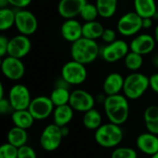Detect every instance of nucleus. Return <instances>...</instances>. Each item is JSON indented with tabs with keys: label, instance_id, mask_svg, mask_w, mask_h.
Here are the masks:
<instances>
[{
	"label": "nucleus",
	"instance_id": "nucleus-25",
	"mask_svg": "<svg viewBox=\"0 0 158 158\" xmlns=\"http://www.w3.org/2000/svg\"><path fill=\"white\" fill-rule=\"evenodd\" d=\"M118 0H96L95 5L98 9L99 17L109 19L113 17L118 8Z\"/></svg>",
	"mask_w": 158,
	"mask_h": 158
},
{
	"label": "nucleus",
	"instance_id": "nucleus-29",
	"mask_svg": "<svg viewBox=\"0 0 158 158\" xmlns=\"http://www.w3.org/2000/svg\"><path fill=\"white\" fill-rule=\"evenodd\" d=\"M124 64L128 69L135 72L139 70L143 64V56L138 53L130 51L128 55L124 57Z\"/></svg>",
	"mask_w": 158,
	"mask_h": 158
},
{
	"label": "nucleus",
	"instance_id": "nucleus-5",
	"mask_svg": "<svg viewBox=\"0 0 158 158\" xmlns=\"http://www.w3.org/2000/svg\"><path fill=\"white\" fill-rule=\"evenodd\" d=\"M61 77L71 86L80 85L87 79V69L84 64L75 60L65 63L61 69Z\"/></svg>",
	"mask_w": 158,
	"mask_h": 158
},
{
	"label": "nucleus",
	"instance_id": "nucleus-37",
	"mask_svg": "<svg viewBox=\"0 0 158 158\" xmlns=\"http://www.w3.org/2000/svg\"><path fill=\"white\" fill-rule=\"evenodd\" d=\"M8 43H9V39L6 35L1 34L0 35V56L2 58L7 56Z\"/></svg>",
	"mask_w": 158,
	"mask_h": 158
},
{
	"label": "nucleus",
	"instance_id": "nucleus-27",
	"mask_svg": "<svg viewBox=\"0 0 158 158\" xmlns=\"http://www.w3.org/2000/svg\"><path fill=\"white\" fill-rule=\"evenodd\" d=\"M70 94L69 88L55 87V89L50 94V99L52 100L55 106L68 105L70 99Z\"/></svg>",
	"mask_w": 158,
	"mask_h": 158
},
{
	"label": "nucleus",
	"instance_id": "nucleus-1",
	"mask_svg": "<svg viewBox=\"0 0 158 158\" xmlns=\"http://www.w3.org/2000/svg\"><path fill=\"white\" fill-rule=\"evenodd\" d=\"M104 108L109 122L120 126L129 118L130 105L128 98L124 94L106 95L104 102Z\"/></svg>",
	"mask_w": 158,
	"mask_h": 158
},
{
	"label": "nucleus",
	"instance_id": "nucleus-31",
	"mask_svg": "<svg viewBox=\"0 0 158 158\" xmlns=\"http://www.w3.org/2000/svg\"><path fill=\"white\" fill-rule=\"evenodd\" d=\"M137 152L131 147H118L112 154L111 158H137Z\"/></svg>",
	"mask_w": 158,
	"mask_h": 158
},
{
	"label": "nucleus",
	"instance_id": "nucleus-33",
	"mask_svg": "<svg viewBox=\"0 0 158 158\" xmlns=\"http://www.w3.org/2000/svg\"><path fill=\"white\" fill-rule=\"evenodd\" d=\"M143 119L144 123L157 121L158 120V106L153 105L146 107L143 113Z\"/></svg>",
	"mask_w": 158,
	"mask_h": 158
},
{
	"label": "nucleus",
	"instance_id": "nucleus-47",
	"mask_svg": "<svg viewBox=\"0 0 158 158\" xmlns=\"http://www.w3.org/2000/svg\"><path fill=\"white\" fill-rule=\"evenodd\" d=\"M155 64H156V65L158 67V56L155 57Z\"/></svg>",
	"mask_w": 158,
	"mask_h": 158
},
{
	"label": "nucleus",
	"instance_id": "nucleus-23",
	"mask_svg": "<svg viewBox=\"0 0 158 158\" xmlns=\"http://www.w3.org/2000/svg\"><path fill=\"white\" fill-rule=\"evenodd\" d=\"M105 31V28L103 24L97 20L93 21H87L82 24V37L94 40L102 37V34Z\"/></svg>",
	"mask_w": 158,
	"mask_h": 158
},
{
	"label": "nucleus",
	"instance_id": "nucleus-21",
	"mask_svg": "<svg viewBox=\"0 0 158 158\" xmlns=\"http://www.w3.org/2000/svg\"><path fill=\"white\" fill-rule=\"evenodd\" d=\"M73 116H74V109L69 104L56 106L53 112L54 123L59 127L67 126L72 120Z\"/></svg>",
	"mask_w": 158,
	"mask_h": 158
},
{
	"label": "nucleus",
	"instance_id": "nucleus-14",
	"mask_svg": "<svg viewBox=\"0 0 158 158\" xmlns=\"http://www.w3.org/2000/svg\"><path fill=\"white\" fill-rule=\"evenodd\" d=\"M31 49V42L29 36L18 34L9 39L7 56L22 59L26 56Z\"/></svg>",
	"mask_w": 158,
	"mask_h": 158
},
{
	"label": "nucleus",
	"instance_id": "nucleus-15",
	"mask_svg": "<svg viewBox=\"0 0 158 158\" xmlns=\"http://www.w3.org/2000/svg\"><path fill=\"white\" fill-rule=\"evenodd\" d=\"M156 42L154 36L147 33H141L131 40L130 44V48L132 52L138 53L142 56H145L154 51L156 47Z\"/></svg>",
	"mask_w": 158,
	"mask_h": 158
},
{
	"label": "nucleus",
	"instance_id": "nucleus-28",
	"mask_svg": "<svg viewBox=\"0 0 158 158\" xmlns=\"http://www.w3.org/2000/svg\"><path fill=\"white\" fill-rule=\"evenodd\" d=\"M16 12L9 7L0 8V31H5L15 25Z\"/></svg>",
	"mask_w": 158,
	"mask_h": 158
},
{
	"label": "nucleus",
	"instance_id": "nucleus-18",
	"mask_svg": "<svg viewBox=\"0 0 158 158\" xmlns=\"http://www.w3.org/2000/svg\"><path fill=\"white\" fill-rule=\"evenodd\" d=\"M136 145L143 154L151 156L158 152V135L151 132L142 133L136 139Z\"/></svg>",
	"mask_w": 158,
	"mask_h": 158
},
{
	"label": "nucleus",
	"instance_id": "nucleus-43",
	"mask_svg": "<svg viewBox=\"0 0 158 158\" xmlns=\"http://www.w3.org/2000/svg\"><path fill=\"white\" fill-rule=\"evenodd\" d=\"M9 5L8 0H0V7H7V6Z\"/></svg>",
	"mask_w": 158,
	"mask_h": 158
},
{
	"label": "nucleus",
	"instance_id": "nucleus-7",
	"mask_svg": "<svg viewBox=\"0 0 158 158\" xmlns=\"http://www.w3.org/2000/svg\"><path fill=\"white\" fill-rule=\"evenodd\" d=\"M63 138L61 128L55 123L49 124L44 129L40 136V144L44 150L53 152L60 146Z\"/></svg>",
	"mask_w": 158,
	"mask_h": 158
},
{
	"label": "nucleus",
	"instance_id": "nucleus-26",
	"mask_svg": "<svg viewBox=\"0 0 158 158\" xmlns=\"http://www.w3.org/2000/svg\"><path fill=\"white\" fill-rule=\"evenodd\" d=\"M82 123L87 130L96 131L102 125V116L98 110L93 108L84 113Z\"/></svg>",
	"mask_w": 158,
	"mask_h": 158
},
{
	"label": "nucleus",
	"instance_id": "nucleus-34",
	"mask_svg": "<svg viewBox=\"0 0 158 158\" xmlns=\"http://www.w3.org/2000/svg\"><path fill=\"white\" fill-rule=\"evenodd\" d=\"M18 158H37V155L32 147L25 144L19 148Z\"/></svg>",
	"mask_w": 158,
	"mask_h": 158
},
{
	"label": "nucleus",
	"instance_id": "nucleus-19",
	"mask_svg": "<svg viewBox=\"0 0 158 158\" xmlns=\"http://www.w3.org/2000/svg\"><path fill=\"white\" fill-rule=\"evenodd\" d=\"M125 78L118 72H112L106 76L103 83V91L106 95L118 94L123 91Z\"/></svg>",
	"mask_w": 158,
	"mask_h": 158
},
{
	"label": "nucleus",
	"instance_id": "nucleus-6",
	"mask_svg": "<svg viewBox=\"0 0 158 158\" xmlns=\"http://www.w3.org/2000/svg\"><path fill=\"white\" fill-rule=\"evenodd\" d=\"M117 29L123 36H133L143 29V18L135 11L127 12L118 20Z\"/></svg>",
	"mask_w": 158,
	"mask_h": 158
},
{
	"label": "nucleus",
	"instance_id": "nucleus-36",
	"mask_svg": "<svg viewBox=\"0 0 158 158\" xmlns=\"http://www.w3.org/2000/svg\"><path fill=\"white\" fill-rule=\"evenodd\" d=\"M14 109L8 100V98H2L0 99V113L1 115L5 116V115H7L9 113H13Z\"/></svg>",
	"mask_w": 158,
	"mask_h": 158
},
{
	"label": "nucleus",
	"instance_id": "nucleus-42",
	"mask_svg": "<svg viewBox=\"0 0 158 158\" xmlns=\"http://www.w3.org/2000/svg\"><path fill=\"white\" fill-rule=\"evenodd\" d=\"M61 128V132H62V135L63 137H67L69 133V130L67 126H64V127H60Z\"/></svg>",
	"mask_w": 158,
	"mask_h": 158
},
{
	"label": "nucleus",
	"instance_id": "nucleus-46",
	"mask_svg": "<svg viewBox=\"0 0 158 158\" xmlns=\"http://www.w3.org/2000/svg\"><path fill=\"white\" fill-rule=\"evenodd\" d=\"M150 158H158V152L156 154H155V155H153V156H151Z\"/></svg>",
	"mask_w": 158,
	"mask_h": 158
},
{
	"label": "nucleus",
	"instance_id": "nucleus-40",
	"mask_svg": "<svg viewBox=\"0 0 158 158\" xmlns=\"http://www.w3.org/2000/svg\"><path fill=\"white\" fill-rule=\"evenodd\" d=\"M144 124H145V128L148 131V132H151L153 134L158 135V120L157 121L144 123Z\"/></svg>",
	"mask_w": 158,
	"mask_h": 158
},
{
	"label": "nucleus",
	"instance_id": "nucleus-9",
	"mask_svg": "<svg viewBox=\"0 0 158 158\" xmlns=\"http://www.w3.org/2000/svg\"><path fill=\"white\" fill-rule=\"evenodd\" d=\"M130 51V45L124 40L118 39L104 46L100 54L105 61L108 63H115L120 59H124Z\"/></svg>",
	"mask_w": 158,
	"mask_h": 158
},
{
	"label": "nucleus",
	"instance_id": "nucleus-44",
	"mask_svg": "<svg viewBox=\"0 0 158 158\" xmlns=\"http://www.w3.org/2000/svg\"><path fill=\"white\" fill-rule=\"evenodd\" d=\"M154 38H155L156 42L158 43V25H156V27L155 28V31H154Z\"/></svg>",
	"mask_w": 158,
	"mask_h": 158
},
{
	"label": "nucleus",
	"instance_id": "nucleus-16",
	"mask_svg": "<svg viewBox=\"0 0 158 158\" xmlns=\"http://www.w3.org/2000/svg\"><path fill=\"white\" fill-rule=\"evenodd\" d=\"M86 3L87 0H60L57 6V11L65 19H75L80 16Z\"/></svg>",
	"mask_w": 158,
	"mask_h": 158
},
{
	"label": "nucleus",
	"instance_id": "nucleus-22",
	"mask_svg": "<svg viewBox=\"0 0 158 158\" xmlns=\"http://www.w3.org/2000/svg\"><path fill=\"white\" fill-rule=\"evenodd\" d=\"M11 120L14 126L23 130H28L33 125L35 119L28 109H23L14 110L11 114Z\"/></svg>",
	"mask_w": 158,
	"mask_h": 158
},
{
	"label": "nucleus",
	"instance_id": "nucleus-2",
	"mask_svg": "<svg viewBox=\"0 0 158 158\" xmlns=\"http://www.w3.org/2000/svg\"><path fill=\"white\" fill-rule=\"evenodd\" d=\"M100 48L96 41L81 37L71 44L70 56L73 60L84 65L91 64L100 55Z\"/></svg>",
	"mask_w": 158,
	"mask_h": 158
},
{
	"label": "nucleus",
	"instance_id": "nucleus-13",
	"mask_svg": "<svg viewBox=\"0 0 158 158\" xmlns=\"http://www.w3.org/2000/svg\"><path fill=\"white\" fill-rule=\"evenodd\" d=\"M69 105L78 112H87L94 107V97L85 90L77 89L71 92Z\"/></svg>",
	"mask_w": 158,
	"mask_h": 158
},
{
	"label": "nucleus",
	"instance_id": "nucleus-3",
	"mask_svg": "<svg viewBox=\"0 0 158 158\" xmlns=\"http://www.w3.org/2000/svg\"><path fill=\"white\" fill-rule=\"evenodd\" d=\"M98 145L104 148H115L123 140V131L119 125L112 122L101 125L94 133Z\"/></svg>",
	"mask_w": 158,
	"mask_h": 158
},
{
	"label": "nucleus",
	"instance_id": "nucleus-8",
	"mask_svg": "<svg viewBox=\"0 0 158 158\" xmlns=\"http://www.w3.org/2000/svg\"><path fill=\"white\" fill-rule=\"evenodd\" d=\"M15 27L20 34L30 36L37 31L38 19L32 12L27 9H19L16 11Z\"/></svg>",
	"mask_w": 158,
	"mask_h": 158
},
{
	"label": "nucleus",
	"instance_id": "nucleus-30",
	"mask_svg": "<svg viewBox=\"0 0 158 158\" xmlns=\"http://www.w3.org/2000/svg\"><path fill=\"white\" fill-rule=\"evenodd\" d=\"M80 16L85 22L96 20L97 17H99V13H98V9H97L96 5L87 2L84 5L83 8L81 9Z\"/></svg>",
	"mask_w": 158,
	"mask_h": 158
},
{
	"label": "nucleus",
	"instance_id": "nucleus-41",
	"mask_svg": "<svg viewBox=\"0 0 158 158\" xmlns=\"http://www.w3.org/2000/svg\"><path fill=\"white\" fill-rule=\"evenodd\" d=\"M153 25L152 18H143V29H149Z\"/></svg>",
	"mask_w": 158,
	"mask_h": 158
},
{
	"label": "nucleus",
	"instance_id": "nucleus-45",
	"mask_svg": "<svg viewBox=\"0 0 158 158\" xmlns=\"http://www.w3.org/2000/svg\"><path fill=\"white\" fill-rule=\"evenodd\" d=\"M2 98H4V86L1 83L0 84V99H2Z\"/></svg>",
	"mask_w": 158,
	"mask_h": 158
},
{
	"label": "nucleus",
	"instance_id": "nucleus-24",
	"mask_svg": "<svg viewBox=\"0 0 158 158\" xmlns=\"http://www.w3.org/2000/svg\"><path fill=\"white\" fill-rule=\"evenodd\" d=\"M7 143L14 145L17 148H19L27 143L28 141V133L26 130L14 126L9 130L6 135Z\"/></svg>",
	"mask_w": 158,
	"mask_h": 158
},
{
	"label": "nucleus",
	"instance_id": "nucleus-49",
	"mask_svg": "<svg viewBox=\"0 0 158 158\" xmlns=\"http://www.w3.org/2000/svg\"><path fill=\"white\" fill-rule=\"evenodd\" d=\"M101 158H105V157H101Z\"/></svg>",
	"mask_w": 158,
	"mask_h": 158
},
{
	"label": "nucleus",
	"instance_id": "nucleus-48",
	"mask_svg": "<svg viewBox=\"0 0 158 158\" xmlns=\"http://www.w3.org/2000/svg\"><path fill=\"white\" fill-rule=\"evenodd\" d=\"M156 15H158V5H157V13H156Z\"/></svg>",
	"mask_w": 158,
	"mask_h": 158
},
{
	"label": "nucleus",
	"instance_id": "nucleus-17",
	"mask_svg": "<svg viewBox=\"0 0 158 158\" xmlns=\"http://www.w3.org/2000/svg\"><path fill=\"white\" fill-rule=\"evenodd\" d=\"M60 33L65 41L72 44L82 37V24L75 19H66L60 27Z\"/></svg>",
	"mask_w": 158,
	"mask_h": 158
},
{
	"label": "nucleus",
	"instance_id": "nucleus-35",
	"mask_svg": "<svg viewBox=\"0 0 158 158\" xmlns=\"http://www.w3.org/2000/svg\"><path fill=\"white\" fill-rule=\"evenodd\" d=\"M101 39L106 44H111V43H113L114 41L117 40V33L113 29L106 28V29H105Z\"/></svg>",
	"mask_w": 158,
	"mask_h": 158
},
{
	"label": "nucleus",
	"instance_id": "nucleus-11",
	"mask_svg": "<svg viewBox=\"0 0 158 158\" xmlns=\"http://www.w3.org/2000/svg\"><path fill=\"white\" fill-rule=\"evenodd\" d=\"M55 106L49 96H37L33 98L29 106L28 110L31 112L35 120H43L53 114Z\"/></svg>",
	"mask_w": 158,
	"mask_h": 158
},
{
	"label": "nucleus",
	"instance_id": "nucleus-32",
	"mask_svg": "<svg viewBox=\"0 0 158 158\" xmlns=\"http://www.w3.org/2000/svg\"><path fill=\"white\" fill-rule=\"evenodd\" d=\"M18 150L9 143H4L0 147V158H18Z\"/></svg>",
	"mask_w": 158,
	"mask_h": 158
},
{
	"label": "nucleus",
	"instance_id": "nucleus-20",
	"mask_svg": "<svg viewBox=\"0 0 158 158\" xmlns=\"http://www.w3.org/2000/svg\"><path fill=\"white\" fill-rule=\"evenodd\" d=\"M134 11L141 18H154L157 13L156 0H133Z\"/></svg>",
	"mask_w": 158,
	"mask_h": 158
},
{
	"label": "nucleus",
	"instance_id": "nucleus-38",
	"mask_svg": "<svg viewBox=\"0 0 158 158\" xmlns=\"http://www.w3.org/2000/svg\"><path fill=\"white\" fill-rule=\"evenodd\" d=\"M31 1L32 0H8V3L9 6H12L19 9H24L25 7L31 5Z\"/></svg>",
	"mask_w": 158,
	"mask_h": 158
},
{
	"label": "nucleus",
	"instance_id": "nucleus-12",
	"mask_svg": "<svg viewBox=\"0 0 158 158\" xmlns=\"http://www.w3.org/2000/svg\"><path fill=\"white\" fill-rule=\"evenodd\" d=\"M1 70L6 79L10 81H19L25 74V66L21 59L6 56L1 61Z\"/></svg>",
	"mask_w": 158,
	"mask_h": 158
},
{
	"label": "nucleus",
	"instance_id": "nucleus-39",
	"mask_svg": "<svg viewBox=\"0 0 158 158\" xmlns=\"http://www.w3.org/2000/svg\"><path fill=\"white\" fill-rule=\"evenodd\" d=\"M149 84L151 90L158 94V73H154L149 77Z\"/></svg>",
	"mask_w": 158,
	"mask_h": 158
},
{
	"label": "nucleus",
	"instance_id": "nucleus-10",
	"mask_svg": "<svg viewBox=\"0 0 158 158\" xmlns=\"http://www.w3.org/2000/svg\"><path fill=\"white\" fill-rule=\"evenodd\" d=\"M7 98L14 110L28 109L32 100L28 87L20 83L15 84L10 88Z\"/></svg>",
	"mask_w": 158,
	"mask_h": 158
},
{
	"label": "nucleus",
	"instance_id": "nucleus-4",
	"mask_svg": "<svg viewBox=\"0 0 158 158\" xmlns=\"http://www.w3.org/2000/svg\"><path fill=\"white\" fill-rule=\"evenodd\" d=\"M150 88L149 78L140 72H132L125 78L123 94L131 100H137L141 98L145 92Z\"/></svg>",
	"mask_w": 158,
	"mask_h": 158
}]
</instances>
